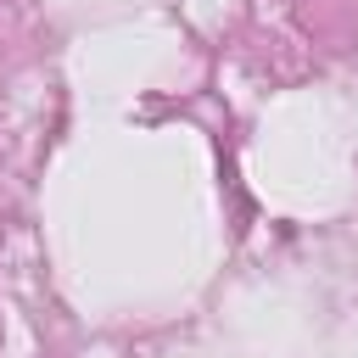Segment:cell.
Here are the masks:
<instances>
[]
</instances>
